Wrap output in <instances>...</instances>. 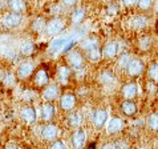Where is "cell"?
Segmentation results:
<instances>
[{"instance_id":"27","label":"cell","mask_w":158,"mask_h":149,"mask_svg":"<svg viewBox=\"0 0 158 149\" xmlns=\"http://www.w3.org/2000/svg\"><path fill=\"white\" fill-rule=\"evenodd\" d=\"M3 83H4V85L6 87H14L15 84H16V77L14 76V74H11V73H8L6 77H4V80H3Z\"/></svg>"},{"instance_id":"30","label":"cell","mask_w":158,"mask_h":149,"mask_svg":"<svg viewBox=\"0 0 158 149\" xmlns=\"http://www.w3.org/2000/svg\"><path fill=\"white\" fill-rule=\"evenodd\" d=\"M129 61H130V56L128 53H125V55L121 56V59H120V61H118V64H120L121 68H126V65L129 64Z\"/></svg>"},{"instance_id":"13","label":"cell","mask_w":158,"mask_h":149,"mask_svg":"<svg viewBox=\"0 0 158 149\" xmlns=\"http://www.w3.org/2000/svg\"><path fill=\"white\" fill-rule=\"evenodd\" d=\"M32 73H33V64L31 63V61H23V63L19 65L17 72H16L19 79H27Z\"/></svg>"},{"instance_id":"8","label":"cell","mask_w":158,"mask_h":149,"mask_svg":"<svg viewBox=\"0 0 158 149\" xmlns=\"http://www.w3.org/2000/svg\"><path fill=\"white\" fill-rule=\"evenodd\" d=\"M59 105L63 111H72L76 105V96L73 93H65L60 97Z\"/></svg>"},{"instance_id":"7","label":"cell","mask_w":158,"mask_h":149,"mask_svg":"<svg viewBox=\"0 0 158 149\" xmlns=\"http://www.w3.org/2000/svg\"><path fill=\"white\" fill-rule=\"evenodd\" d=\"M118 51H120V47H118V43L117 41H109L104 45L102 51H101V57H105V59H113L116 57Z\"/></svg>"},{"instance_id":"17","label":"cell","mask_w":158,"mask_h":149,"mask_svg":"<svg viewBox=\"0 0 158 149\" xmlns=\"http://www.w3.org/2000/svg\"><path fill=\"white\" fill-rule=\"evenodd\" d=\"M121 111L125 116L131 117L137 113V104H135L133 100H125V101L121 104Z\"/></svg>"},{"instance_id":"21","label":"cell","mask_w":158,"mask_h":149,"mask_svg":"<svg viewBox=\"0 0 158 149\" xmlns=\"http://www.w3.org/2000/svg\"><path fill=\"white\" fill-rule=\"evenodd\" d=\"M57 80L60 84H67L68 80H69V76H71V69H69L68 67H65V65H63V67H60L57 69Z\"/></svg>"},{"instance_id":"10","label":"cell","mask_w":158,"mask_h":149,"mask_svg":"<svg viewBox=\"0 0 158 149\" xmlns=\"http://www.w3.org/2000/svg\"><path fill=\"white\" fill-rule=\"evenodd\" d=\"M20 117L23 119V121L27 122V124H33V122L36 121V119H37L36 109H35L33 107H31V105L24 107L23 109H21V112H20Z\"/></svg>"},{"instance_id":"24","label":"cell","mask_w":158,"mask_h":149,"mask_svg":"<svg viewBox=\"0 0 158 149\" xmlns=\"http://www.w3.org/2000/svg\"><path fill=\"white\" fill-rule=\"evenodd\" d=\"M116 80V77H114V74H113L112 72H109V71H105L100 74V81H101V84H110V83H113Z\"/></svg>"},{"instance_id":"31","label":"cell","mask_w":158,"mask_h":149,"mask_svg":"<svg viewBox=\"0 0 158 149\" xmlns=\"http://www.w3.org/2000/svg\"><path fill=\"white\" fill-rule=\"evenodd\" d=\"M49 149H67V147H65L64 141H61V140H55Z\"/></svg>"},{"instance_id":"35","label":"cell","mask_w":158,"mask_h":149,"mask_svg":"<svg viewBox=\"0 0 158 149\" xmlns=\"http://www.w3.org/2000/svg\"><path fill=\"white\" fill-rule=\"evenodd\" d=\"M138 0H122V4H124L125 7H134L135 4H137Z\"/></svg>"},{"instance_id":"29","label":"cell","mask_w":158,"mask_h":149,"mask_svg":"<svg viewBox=\"0 0 158 149\" xmlns=\"http://www.w3.org/2000/svg\"><path fill=\"white\" fill-rule=\"evenodd\" d=\"M152 4H153V0H138L137 2V6L143 11H148L152 7Z\"/></svg>"},{"instance_id":"4","label":"cell","mask_w":158,"mask_h":149,"mask_svg":"<svg viewBox=\"0 0 158 149\" xmlns=\"http://www.w3.org/2000/svg\"><path fill=\"white\" fill-rule=\"evenodd\" d=\"M67 60H68L69 67L74 69V71H78V69L84 67V57H82V55L78 51H71L68 53Z\"/></svg>"},{"instance_id":"3","label":"cell","mask_w":158,"mask_h":149,"mask_svg":"<svg viewBox=\"0 0 158 149\" xmlns=\"http://www.w3.org/2000/svg\"><path fill=\"white\" fill-rule=\"evenodd\" d=\"M21 20H23L21 14H17V12H8V14L3 17L2 23L6 28H16L20 25Z\"/></svg>"},{"instance_id":"22","label":"cell","mask_w":158,"mask_h":149,"mask_svg":"<svg viewBox=\"0 0 158 149\" xmlns=\"http://www.w3.org/2000/svg\"><path fill=\"white\" fill-rule=\"evenodd\" d=\"M80 122H81L80 113L73 112L68 116V124H69V126H72V128H78V126H80Z\"/></svg>"},{"instance_id":"34","label":"cell","mask_w":158,"mask_h":149,"mask_svg":"<svg viewBox=\"0 0 158 149\" xmlns=\"http://www.w3.org/2000/svg\"><path fill=\"white\" fill-rule=\"evenodd\" d=\"M78 0H61V3L64 4V6H67V7H74L77 4Z\"/></svg>"},{"instance_id":"12","label":"cell","mask_w":158,"mask_h":149,"mask_svg":"<svg viewBox=\"0 0 158 149\" xmlns=\"http://www.w3.org/2000/svg\"><path fill=\"white\" fill-rule=\"evenodd\" d=\"M92 120H93L96 128H102L108 121V112L105 109H97V111H94Z\"/></svg>"},{"instance_id":"23","label":"cell","mask_w":158,"mask_h":149,"mask_svg":"<svg viewBox=\"0 0 158 149\" xmlns=\"http://www.w3.org/2000/svg\"><path fill=\"white\" fill-rule=\"evenodd\" d=\"M33 51H35V45L29 41H25L20 45V55L23 56H31L33 53Z\"/></svg>"},{"instance_id":"14","label":"cell","mask_w":158,"mask_h":149,"mask_svg":"<svg viewBox=\"0 0 158 149\" xmlns=\"http://www.w3.org/2000/svg\"><path fill=\"white\" fill-rule=\"evenodd\" d=\"M137 92H138V87L135 83H128L121 89V93L125 100H133L137 96Z\"/></svg>"},{"instance_id":"19","label":"cell","mask_w":158,"mask_h":149,"mask_svg":"<svg viewBox=\"0 0 158 149\" xmlns=\"http://www.w3.org/2000/svg\"><path fill=\"white\" fill-rule=\"evenodd\" d=\"M33 81L37 87H45L48 84V81H49V79H48V74L44 69H39V71L35 73Z\"/></svg>"},{"instance_id":"11","label":"cell","mask_w":158,"mask_h":149,"mask_svg":"<svg viewBox=\"0 0 158 149\" xmlns=\"http://www.w3.org/2000/svg\"><path fill=\"white\" fill-rule=\"evenodd\" d=\"M86 140V134L84 129H76L72 134V145L74 149H80L84 147Z\"/></svg>"},{"instance_id":"28","label":"cell","mask_w":158,"mask_h":149,"mask_svg":"<svg viewBox=\"0 0 158 149\" xmlns=\"http://www.w3.org/2000/svg\"><path fill=\"white\" fill-rule=\"evenodd\" d=\"M84 8H78V10H76L73 12V15H72V20L74 21V23H78L81 19H82V16H84Z\"/></svg>"},{"instance_id":"20","label":"cell","mask_w":158,"mask_h":149,"mask_svg":"<svg viewBox=\"0 0 158 149\" xmlns=\"http://www.w3.org/2000/svg\"><path fill=\"white\" fill-rule=\"evenodd\" d=\"M148 23H149L148 17H145L142 15H137L135 17L131 19V28H133V29H138V31L143 29L148 25Z\"/></svg>"},{"instance_id":"2","label":"cell","mask_w":158,"mask_h":149,"mask_svg":"<svg viewBox=\"0 0 158 149\" xmlns=\"http://www.w3.org/2000/svg\"><path fill=\"white\" fill-rule=\"evenodd\" d=\"M65 27H67V21L60 19V17H56V19H52L45 24V31L49 35H56L60 33Z\"/></svg>"},{"instance_id":"6","label":"cell","mask_w":158,"mask_h":149,"mask_svg":"<svg viewBox=\"0 0 158 149\" xmlns=\"http://www.w3.org/2000/svg\"><path fill=\"white\" fill-rule=\"evenodd\" d=\"M59 136V129L55 124H47L41 130V138L44 141H55Z\"/></svg>"},{"instance_id":"26","label":"cell","mask_w":158,"mask_h":149,"mask_svg":"<svg viewBox=\"0 0 158 149\" xmlns=\"http://www.w3.org/2000/svg\"><path fill=\"white\" fill-rule=\"evenodd\" d=\"M148 125H149V128L150 129L157 130V128H158V116H157V113H152V115L149 116Z\"/></svg>"},{"instance_id":"25","label":"cell","mask_w":158,"mask_h":149,"mask_svg":"<svg viewBox=\"0 0 158 149\" xmlns=\"http://www.w3.org/2000/svg\"><path fill=\"white\" fill-rule=\"evenodd\" d=\"M148 76L152 81L157 83V79H158V67H157V63H152L148 68Z\"/></svg>"},{"instance_id":"33","label":"cell","mask_w":158,"mask_h":149,"mask_svg":"<svg viewBox=\"0 0 158 149\" xmlns=\"http://www.w3.org/2000/svg\"><path fill=\"white\" fill-rule=\"evenodd\" d=\"M43 27H44V20H43V19H37L36 21H35V25H33V28L36 29V31H40Z\"/></svg>"},{"instance_id":"9","label":"cell","mask_w":158,"mask_h":149,"mask_svg":"<svg viewBox=\"0 0 158 149\" xmlns=\"http://www.w3.org/2000/svg\"><path fill=\"white\" fill-rule=\"evenodd\" d=\"M59 95H60V91L56 84H47L43 91V97L45 99V101H51V103L55 101L59 97Z\"/></svg>"},{"instance_id":"5","label":"cell","mask_w":158,"mask_h":149,"mask_svg":"<svg viewBox=\"0 0 158 149\" xmlns=\"http://www.w3.org/2000/svg\"><path fill=\"white\" fill-rule=\"evenodd\" d=\"M126 71H128L129 76L131 77H138L139 74L143 72V64L141 60L138 59H130L129 64L126 65Z\"/></svg>"},{"instance_id":"36","label":"cell","mask_w":158,"mask_h":149,"mask_svg":"<svg viewBox=\"0 0 158 149\" xmlns=\"http://www.w3.org/2000/svg\"><path fill=\"white\" fill-rule=\"evenodd\" d=\"M102 149H117V145L116 144H113V143H106L102 147Z\"/></svg>"},{"instance_id":"1","label":"cell","mask_w":158,"mask_h":149,"mask_svg":"<svg viewBox=\"0 0 158 149\" xmlns=\"http://www.w3.org/2000/svg\"><path fill=\"white\" fill-rule=\"evenodd\" d=\"M81 49L85 51L88 59L90 61H98L101 59V49L98 47V43L93 39H86L81 43Z\"/></svg>"},{"instance_id":"15","label":"cell","mask_w":158,"mask_h":149,"mask_svg":"<svg viewBox=\"0 0 158 149\" xmlns=\"http://www.w3.org/2000/svg\"><path fill=\"white\" fill-rule=\"evenodd\" d=\"M106 129H108L109 134H116L124 129V121H122L120 117H113V119L109 120Z\"/></svg>"},{"instance_id":"32","label":"cell","mask_w":158,"mask_h":149,"mask_svg":"<svg viewBox=\"0 0 158 149\" xmlns=\"http://www.w3.org/2000/svg\"><path fill=\"white\" fill-rule=\"evenodd\" d=\"M150 45H152V43H150V39H149V37L141 40V44H139V47H141L143 51H145V49H149V48H150Z\"/></svg>"},{"instance_id":"16","label":"cell","mask_w":158,"mask_h":149,"mask_svg":"<svg viewBox=\"0 0 158 149\" xmlns=\"http://www.w3.org/2000/svg\"><path fill=\"white\" fill-rule=\"evenodd\" d=\"M55 113H56L55 105L52 104L51 101H47V103L43 104V107H41V119L44 121H51L55 117Z\"/></svg>"},{"instance_id":"37","label":"cell","mask_w":158,"mask_h":149,"mask_svg":"<svg viewBox=\"0 0 158 149\" xmlns=\"http://www.w3.org/2000/svg\"><path fill=\"white\" fill-rule=\"evenodd\" d=\"M4 149H19V147H16V145H7Z\"/></svg>"},{"instance_id":"18","label":"cell","mask_w":158,"mask_h":149,"mask_svg":"<svg viewBox=\"0 0 158 149\" xmlns=\"http://www.w3.org/2000/svg\"><path fill=\"white\" fill-rule=\"evenodd\" d=\"M7 6L11 10V12H17V14H23L27 10V4L24 0H8Z\"/></svg>"}]
</instances>
